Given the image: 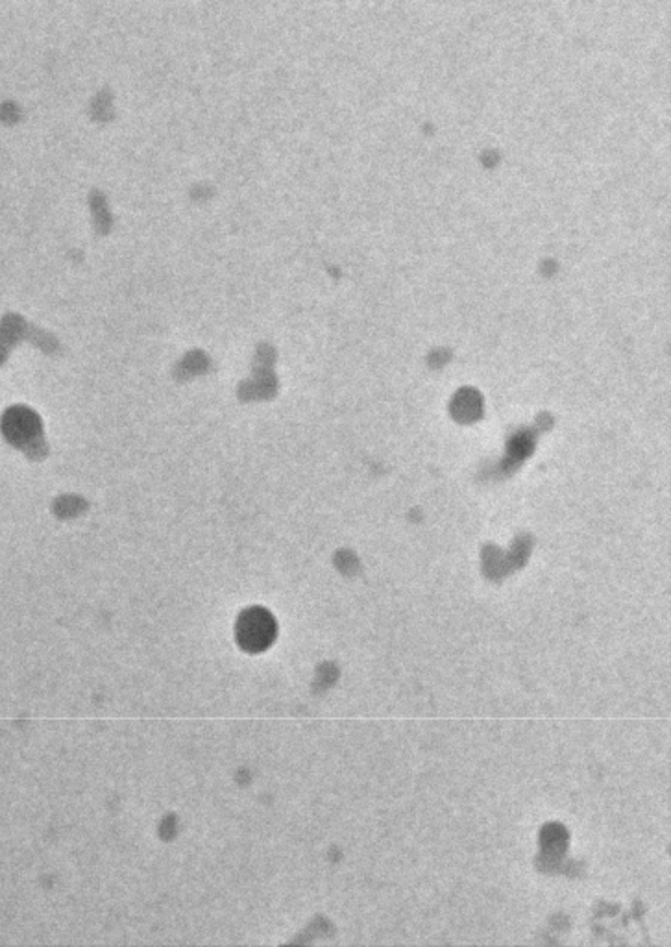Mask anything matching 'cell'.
Instances as JSON below:
<instances>
[{
    "instance_id": "cell-1",
    "label": "cell",
    "mask_w": 671,
    "mask_h": 947,
    "mask_svg": "<svg viewBox=\"0 0 671 947\" xmlns=\"http://www.w3.org/2000/svg\"><path fill=\"white\" fill-rule=\"evenodd\" d=\"M4 434L15 444H25L37 434V420L27 410H13L4 418Z\"/></svg>"
}]
</instances>
